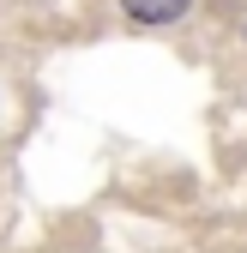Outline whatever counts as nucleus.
I'll return each instance as SVG.
<instances>
[{
    "instance_id": "obj_1",
    "label": "nucleus",
    "mask_w": 247,
    "mask_h": 253,
    "mask_svg": "<svg viewBox=\"0 0 247 253\" xmlns=\"http://www.w3.org/2000/svg\"><path fill=\"white\" fill-rule=\"evenodd\" d=\"M121 6H127V18H139V24H175L193 0H121Z\"/></svg>"
}]
</instances>
